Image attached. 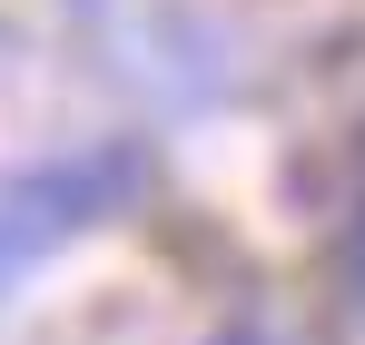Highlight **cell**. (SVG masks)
<instances>
[{
    "label": "cell",
    "instance_id": "6da1fadb",
    "mask_svg": "<svg viewBox=\"0 0 365 345\" xmlns=\"http://www.w3.org/2000/svg\"><path fill=\"white\" fill-rule=\"evenodd\" d=\"M346 287L365 296V187H356V207H346Z\"/></svg>",
    "mask_w": 365,
    "mask_h": 345
}]
</instances>
